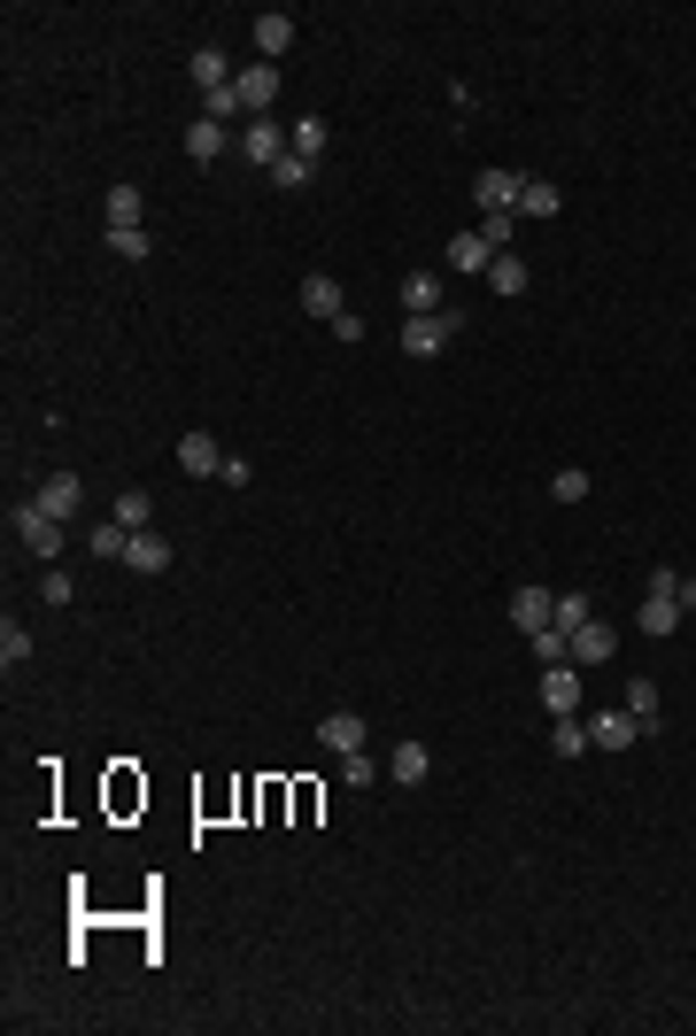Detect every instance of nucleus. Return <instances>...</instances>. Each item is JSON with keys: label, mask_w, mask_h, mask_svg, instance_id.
Masks as SVG:
<instances>
[{"label": "nucleus", "mask_w": 696, "mask_h": 1036, "mask_svg": "<svg viewBox=\"0 0 696 1036\" xmlns=\"http://www.w3.org/2000/svg\"><path fill=\"white\" fill-rule=\"evenodd\" d=\"M635 627H643V635H674V627H682V572H674V565H658V572L643 580Z\"/></svg>", "instance_id": "1"}, {"label": "nucleus", "mask_w": 696, "mask_h": 1036, "mask_svg": "<svg viewBox=\"0 0 696 1036\" xmlns=\"http://www.w3.org/2000/svg\"><path fill=\"white\" fill-rule=\"evenodd\" d=\"M449 333H465V318L457 310H426V318H402V356H441L449 348Z\"/></svg>", "instance_id": "2"}, {"label": "nucleus", "mask_w": 696, "mask_h": 1036, "mask_svg": "<svg viewBox=\"0 0 696 1036\" xmlns=\"http://www.w3.org/2000/svg\"><path fill=\"white\" fill-rule=\"evenodd\" d=\"M232 93H240L248 117H271V101H279V62H248V70H232Z\"/></svg>", "instance_id": "3"}, {"label": "nucleus", "mask_w": 696, "mask_h": 1036, "mask_svg": "<svg viewBox=\"0 0 696 1036\" xmlns=\"http://www.w3.org/2000/svg\"><path fill=\"white\" fill-rule=\"evenodd\" d=\"M31 504H39V511H47V518H62V526H70V518L86 511V480H78V472H47Z\"/></svg>", "instance_id": "4"}, {"label": "nucleus", "mask_w": 696, "mask_h": 1036, "mask_svg": "<svg viewBox=\"0 0 696 1036\" xmlns=\"http://www.w3.org/2000/svg\"><path fill=\"white\" fill-rule=\"evenodd\" d=\"M16 534H23V549H31V557H47V565L62 557V518H47L39 504H16Z\"/></svg>", "instance_id": "5"}, {"label": "nucleus", "mask_w": 696, "mask_h": 1036, "mask_svg": "<svg viewBox=\"0 0 696 1036\" xmlns=\"http://www.w3.org/2000/svg\"><path fill=\"white\" fill-rule=\"evenodd\" d=\"M240 156H248L256 171H271V163L287 156V132H279V117H248V124H240Z\"/></svg>", "instance_id": "6"}, {"label": "nucleus", "mask_w": 696, "mask_h": 1036, "mask_svg": "<svg viewBox=\"0 0 696 1036\" xmlns=\"http://www.w3.org/2000/svg\"><path fill=\"white\" fill-rule=\"evenodd\" d=\"M178 472H186V480H217V472H225L217 434H201V426H193V434H178Z\"/></svg>", "instance_id": "7"}, {"label": "nucleus", "mask_w": 696, "mask_h": 1036, "mask_svg": "<svg viewBox=\"0 0 696 1036\" xmlns=\"http://www.w3.org/2000/svg\"><path fill=\"white\" fill-rule=\"evenodd\" d=\"M232 148H240L232 124H217V117H193V124H186V156H193V163H217V156H232Z\"/></svg>", "instance_id": "8"}, {"label": "nucleus", "mask_w": 696, "mask_h": 1036, "mask_svg": "<svg viewBox=\"0 0 696 1036\" xmlns=\"http://www.w3.org/2000/svg\"><path fill=\"white\" fill-rule=\"evenodd\" d=\"M248 31H256V62H279V54L295 47V16H287V8H264Z\"/></svg>", "instance_id": "9"}, {"label": "nucleus", "mask_w": 696, "mask_h": 1036, "mask_svg": "<svg viewBox=\"0 0 696 1036\" xmlns=\"http://www.w3.org/2000/svg\"><path fill=\"white\" fill-rule=\"evenodd\" d=\"M526 178L519 171H480L473 178V201H480V217H496V209H519Z\"/></svg>", "instance_id": "10"}, {"label": "nucleus", "mask_w": 696, "mask_h": 1036, "mask_svg": "<svg viewBox=\"0 0 696 1036\" xmlns=\"http://www.w3.org/2000/svg\"><path fill=\"white\" fill-rule=\"evenodd\" d=\"M302 310H310L318 326H334V318H341V310H348L341 279H334V271H310V279H302Z\"/></svg>", "instance_id": "11"}, {"label": "nucleus", "mask_w": 696, "mask_h": 1036, "mask_svg": "<svg viewBox=\"0 0 696 1036\" xmlns=\"http://www.w3.org/2000/svg\"><path fill=\"white\" fill-rule=\"evenodd\" d=\"M541 704L557 711V719H573V704H580V666L565 658V666H541Z\"/></svg>", "instance_id": "12"}, {"label": "nucleus", "mask_w": 696, "mask_h": 1036, "mask_svg": "<svg viewBox=\"0 0 696 1036\" xmlns=\"http://www.w3.org/2000/svg\"><path fill=\"white\" fill-rule=\"evenodd\" d=\"M426 774H434V750H426V743H395V750H387V781H395V789H418Z\"/></svg>", "instance_id": "13"}, {"label": "nucleus", "mask_w": 696, "mask_h": 1036, "mask_svg": "<svg viewBox=\"0 0 696 1036\" xmlns=\"http://www.w3.org/2000/svg\"><path fill=\"white\" fill-rule=\"evenodd\" d=\"M318 743H326L334 758L364 750V711H326V719H318Z\"/></svg>", "instance_id": "14"}, {"label": "nucleus", "mask_w": 696, "mask_h": 1036, "mask_svg": "<svg viewBox=\"0 0 696 1036\" xmlns=\"http://www.w3.org/2000/svg\"><path fill=\"white\" fill-rule=\"evenodd\" d=\"M171 541H163V534H156V526H148V534H132V549H125V565H132V572H148V580H156V572H171Z\"/></svg>", "instance_id": "15"}, {"label": "nucleus", "mask_w": 696, "mask_h": 1036, "mask_svg": "<svg viewBox=\"0 0 696 1036\" xmlns=\"http://www.w3.org/2000/svg\"><path fill=\"white\" fill-rule=\"evenodd\" d=\"M488 287H496L504 302H519L526 287H534V271H526V256H519V248H504V256L488 263Z\"/></svg>", "instance_id": "16"}, {"label": "nucleus", "mask_w": 696, "mask_h": 1036, "mask_svg": "<svg viewBox=\"0 0 696 1036\" xmlns=\"http://www.w3.org/2000/svg\"><path fill=\"white\" fill-rule=\"evenodd\" d=\"M549 611H557V596H549V588H511V619H519V635H541V627H549Z\"/></svg>", "instance_id": "17"}, {"label": "nucleus", "mask_w": 696, "mask_h": 1036, "mask_svg": "<svg viewBox=\"0 0 696 1036\" xmlns=\"http://www.w3.org/2000/svg\"><path fill=\"white\" fill-rule=\"evenodd\" d=\"M619 650V635L604 627V619H588V627H573V666H604Z\"/></svg>", "instance_id": "18"}, {"label": "nucleus", "mask_w": 696, "mask_h": 1036, "mask_svg": "<svg viewBox=\"0 0 696 1036\" xmlns=\"http://www.w3.org/2000/svg\"><path fill=\"white\" fill-rule=\"evenodd\" d=\"M635 735H643L635 711H596V719H588V743H596V750H627Z\"/></svg>", "instance_id": "19"}, {"label": "nucleus", "mask_w": 696, "mask_h": 1036, "mask_svg": "<svg viewBox=\"0 0 696 1036\" xmlns=\"http://www.w3.org/2000/svg\"><path fill=\"white\" fill-rule=\"evenodd\" d=\"M101 217H109V232H132L140 225V186H109L101 193Z\"/></svg>", "instance_id": "20"}, {"label": "nucleus", "mask_w": 696, "mask_h": 1036, "mask_svg": "<svg viewBox=\"0 0 696 1036\" xmlns=\"http://www.w3.org/2000/svg\"><path fill=\"white\" fill-rule=\"evenodd\" d=\"M449 263H457V271H480V279H488V263H496V248H488L480 232H457V240H449Z\"/></svg>", "instance_id": "21"}, {"label": "nucleus", "mask_w": 696, "mask_h": 1036, "mask_svg": "<svg viewBox=\"0 0 696 1036\" xmlns=\"http://www.w3.org/2000/svg\"><path fill=\"white\" fill-rule=\"evenodd\" d=\"M402 310H410V318L441 310V279H434V271H410V279H402Z\"/></svg>", "instance_id": "22"}, {"label": "nucleus", "mask_w": 696, "mask_h": 1036, "mask_svg": "<svg viewBox=\"0 0 696 1036\" xmlns=\"http://www.w3.org/2000/svg\"><path fill=\"white\" fill-rule=\"evenodd\" d=\"M86 549H93V557H101V565H109V557H117V565H125V549H132V526H117V518H101V526H93V534H86Z\"/></svg>", "instance_id": "23"}, {"label": "nucleus", "mask_w": 696, "mask_h": 1036, "mask_svg": "<svg viewBox=\"0 0 696 1036\" xmlns=\"http://www.w3.org/2000/svg\"><path fill=\"white\" fill-rule=\"evenodd\" d=\"M193 86H201V93H217V86H232V62H225L217 47H193Z\"/></svg>", "instance_id": "24"}, {"label": "nucleus", "mask_w": 696, "mask_h": 1036, "mask_svg": "<svg viewBox=\"0 0 696 1036\" xmlns=\"http://www.w3.org/2000/svg\"><path fill=\"white\" fill-rule=\"evenodd\" d=\"M565 209V193L549 186V178H526V193H519V217H557Z\"/></svg>", "instance_id": "25"}, {"label": "nucleus", "mask_w": 696, "mask_h": 1036, "mask_svg": "<svg viewBox=\"0 0 696 1036\" xmlns=\"http://www.w3.org/2000/svg\"><path fill=\"white\" fill-rule=\"evenodd\" d=\"M627 711L643 735H658V681H627Z\"/></svg>", "instance_id": "26"}, {"label": "nucleus", "mask_w": 696, "mask_h": 1036, "mask_svg": "<svg viewBox=\"0 0 696 1036\" xmlns=\"http://www.w3.org/2000/svg\"><path fill=\"white\" fill-rule=\"evenodd\" d=\"M117 526H132V534H148V518H156V504H148V488H125V496H117Z\"/></svg>", "instance_id": "27"}, {"label": "nucleus", "mask_w": 696, "mask_h": 1036, "mask_svg": "<svg viewBox=\"0 0 696 1036\" xmlns=\"http://www.w3.org/2000/svg\"><path fill=\"white\" fill-rule=\"evenodd\" d=\"M287 148H295L302 163H318V156H326V117H302V124L287 132Z\"/></svg>", "instance_id": "28"}, {"label": "nucleus", "mask_w": 696, "mask_h": 1036, "mask_svg": "<svg viewBox=\"0 0 696 1036\" xmlns=\"http://www.w3.org/2000/svg\"><path fill=\"white\" fill-rule=\"evenodd\" d=\"M109 256H117V263H148V256H156L148 225H132V232H109Z\"/></svg>", "instance_id": "29"}, {"label": "nucleus", "mask_w": 696, "mask_h": 1036, "mask_svg": "<svg viewBox=\"0 0 696 1036\" xmlns=\"http://www.w3.org/2000/svg\"><path fill=\"white\" fill-rule=\"evenodd\" d=\"M588 619H596V604H588L580 588H573V596H557V611H549V627H557V635H573V627H588Z\"/></svg>", "instance_id": "30"}, {"label": "nucleus", "mask_w": 696, "mask_h": 1036, "mask_svg": "<svg viewBox=\"0 0 696 1036\" xmlns=\"http://www.w3.org/2000/svg\"><path fill=\"white\" fill-rule=\"evenodd\" d=\"M31 650H39V642H31V635H23L16 619H0V666L16 674V666H31Z\"/></svg>", "instance_id": "31"}, {"label": "nucleus", "mask_w": 696, "mask_h": 1036, "mask_svg": "<svg viewBox=\"0 0 696 1036\" xmlns=\"http://www.w3.org/2000/svg\"><path fill=\"white\" fill-rule=\"evenodd\" d=\"M549 750H557V758H580V750H596V743H588V719H557V727H549Z\"/></svg>", "instance_id": "32"}, {"label": "nucleus", "mask_w": 696, "mask_h": 1036, "mask_svg": "<svg viewBox=\"0 0 696 1036\" xmlns=\"http://www.w3.org/2000/svg\"><path fill=\"white\" fill-rule=\"evenodd\" d=\"M310 171H318V163H302V156L287 148V156L271 163V186H279V193H302V186H310Z\"/></svg>", "instance_id": "33"}, {"label": "nucleus", "mask_w": 696, "mask_h": 1036, "mask_svg": "<svg viewBox=\"0 0 696 1036\" xmlns=\"http://www.w3.org/2000/svg\"><path fill=\"white\" fill-rule=\"evenodd\" d=\"M511 225H519V209H496V217H480L473 232H480V240H488V248L504 256V248H511Z\"/></svg>", "instance_id": "34"}, {"label": "nucleus", "mask_w": 696, "mask_h": 1036, "mask_svg": "<svg viewBox=\"0 0 696 1036\" xmlns=\"http://www.w3.org/2000/svg\"><path fill=\"white\" fill-rule=\"evenodd\" d=\"M526 642H534L541 666H565V658H573V635H557V627H541V635H526Z\"/></svg>", "instance_id": "35"}, {"label": "nucleus", "mask_w": 696, "mask_h": 1036, "mask_svg": "<svg viewBox=\"0 0 696 1036\" xmlns=\"http://www.w3.org/2000/svg\"><path fill=\"white\" fill-rule=\"evenodd\" d=\"M341 781H348V789H371V781H379V758H371V750H348V758H341Z\"/></svg>", "instance_id": "36"}, {"label": "nucleus", "mask_w": 696, "mask_h": 1036, "mask_svg": "<svg viewBox=\"0 0 696 1036\" xmlns=\"http://www.w3.org/2000/svg\"><path fill=\"white\" fill-rule=\"evenodd\" d=\"M549 496H557V504H588V472H580V465H565V472L549 480Z\"/></svg>", "instance_id": "37"}, {"label": "nucleus", "mask_w": 696, "mask_h": 1036, "mask_svg": "<svg viewBox=\"0 0 696 1036\" xmlns=\"http://www.w3.org/2000/svg\"><path fill=\"white\" fill-rule=\"evenodd\" d=\"M326 333H334V341H341V348H356V341H364V333H371V326H364V318H356V310H341V318H334V326H326Z\"/></svg>", "instance_id": "38"}, {"label": "nucleus", "mask_w": 696, "mask_h": 1036, "mask_svg": "<svg viewBox=\"0 0 696 1036\" xmlns=\"http://www.w3.org/2000/svg\"><path fill=\"white\" fill-rule=\"evenodd\" d=\"M39 596L62 611V604H70V572H54V565H47V572H39Z\"/></svg>", "instance_id": "39"}, {"label": "nucleus", "mask_w": 696, "mask_h": 1036, "mask_svg": "<svg viewBox=\"0 0 696 1036\" xmlns=\"http://www.w3.org/2000/svg\"><path fill=\"white\" fill-rule=\"evenodd\" d=\"M682 611H696V580H682Z\"/></svg>", "instance_id": "40"}]
</instances>
